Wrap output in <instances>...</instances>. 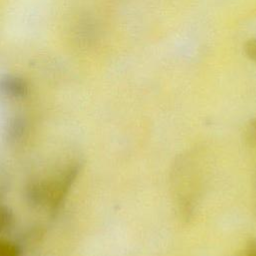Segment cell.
<instances>
[{
	"label": "cell",
	"mask_w": 256,
	"mask_h": 256,
	"mask_svg": "<svg viewBox=\"0 0 256 256\" xmlns=\"http://www.w3.org/2000/svg\"><path fill=\"white\" fill-rule=\"evenodd\" d=\"M245 140L250 147L256 148V118L248 124L245 130Z\"/></svg>",
	"instance_id": "obj_8"
},
{
	"label": "cell",
	"mask_w": 256,
	"mask_h": 256,
	"mask_svg": "<svg viewBox=\"0 0 256 256\" xmlns=\"http://www.w3.org/2000/svg\"><path fill=\"white\" fill-rule=\"evenodd\" d=\"M200 167L190 155H181L174 164L172 185L181 215L188 219L193 213L201 190Z\"/></svg>",
	"instance_id": "obj_1"
},
{
	"label": "cell",
	"mask_w": 256,
	"mask_h": 256,
	"mask_svg": "<svg viewBox=\"0 0 256 256\" xmlns=\"http://www.w3.org/2000/svg\"><path fill=\"white\" fill-rule=\"evenodd\" d=\"M0 91L8 98L20 100L29 95L30 86L26 79L15 74H5L0 78Z\"/></svg>",
	"instance_id": "obj_4"
},
{
	"label": "cell",
	"mask_w": 256,
	"mask_h": 256,
	"mask_svg": "<svg viewBox=\"0 0 256 256\" xmlns=\"http://www.w3.org/2000/svg\"><path fill=\"white\" fill-rule=\"evenodd\" d=\"M80 171L81 163H72L61 173L54 183H51V194L48 205L52 214L55 215L65 203V200L79 176Z\"/></svg>",
	"instance_id": "obj_2"
},
{
	"label": "cell",
	"mask_w": 256,
	"mask_h": 256,
	"mask_svg": "<svg viewBox=\"0 0 256 256\" xmlns=\"http://www.w3.org/2000/svg\"><path fill=\"white\" fill-rule=\"evenodd\" d=\"M253 186H254V203H255V211H256V171H255V174H254Z\"/></svg>",
	"instance_id": "obj_11"
},
{
	"label": "cell",
	"mask_w": 256,
	"mask_h": 256,
	"mask_svg": "<svg viewBox=\"0 0 256 256\" xmlns=\"http://www.w3.org/2000/svg\"><path fill=\"white\" fill-rule=\"evenodd\" d=\"M244 51L248 58H250L252 61L256 62V38L250 39L245 43Z\"/></svg>",
	"instance_id": "obj_9"
},
{
	"label": "cell",
	"mask_w": 256,
	"mask_h": 256,
	"mask_svg": "<svg viewBox=\"0 0 256 256\" xmlns=\"http://www.w3.org/2000/svg\"><path fill=\"white\" fill-rule=\"evenodd\" d=\"M242 255L243 256H256V238H253L248 242L247 248Z\"/></svg>",
	"instance_id": "obj_10"
},
{
	"label": "cell",
	"mask_w": 256,
	"mask_h": 256,
	"mask_svg": "<svg viewBox=\"0 0 256 256\" xmlns=\"http://www.w3.org/2000/svg\"><path fill=\"white\" fill-rule=\"evenodd\" d=\"M26 131L27 124L25 119L20 116H17L9 121L7 125L6 136L10 142H18L24 137Z\"/></svg>",
	"instance_id": "obj_5"
},
{
	"label": "cell",
	"mask_w": 256,
	"mask_h": 256,
	"mask_svg": "<svg viewBox=\"0 0 256 256\" xmlns=\"http://www.w3.org/2000/svg\"><path fill=\"white\" fill-rule=\"evenodd\" d=\"M15 223V214L12 208L5 204H0V235L9 232Z\"/></svg>",
	"instance_id": "obj_6"
},
{
	"label": "cell",
	"mask_w": 256,
	"mask_h": 256,
	"mask_svg": "<svg viewBox=\"0 0 256 256\" xmlns=\"http://www.w3.org/2000/svg\"><path fill=\"white\" fill-rule=\"evenodd\" d=\"M22 248L12 240L0 238V256H22Z\"/></svg>",
	"instance_id": "obj_7"
},
{
	"label": "cell",
	"mask_w": 256,
	"mask_h": 256,
	"mask_svg": "<svg viewBox=\"0 0 256 256\" xmlns=\"http://www.w3.org/2000/svg\"><path fill=\"white\" fill-rule=\"evenodd\" d=\"M51 194V183L42 179L31 180L25 186L24 197L27 204L32 208L48 205Z\"/></svg>",
	"instance_id": "obj_3"
}]
</instances>
